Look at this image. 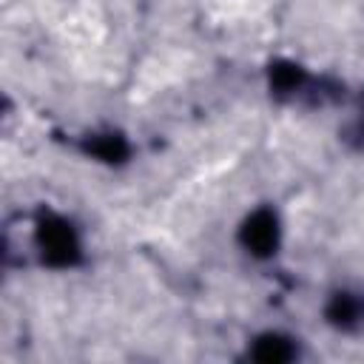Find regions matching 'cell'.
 Segmentation results:
<instances>
[{"label":"cell","instance_id":"6da1fadb","mask_svg":"<svg viewBox=\"0 0 364 364\" xmlns=\"http://www.w3.org/2000/svg\"><path fill=\"white\" fill-rule=\"evenodd\" d=\"M276 242V219L267 213H259L250 225H247V245H253L256 250H267Z\"/></svg>","mask_w":364,"mask_h":364},{"label":"cell","instance_id":"7a4b0ae2","mask_svg":"<svg viewBox=\"0 0 364 364\" xmlns=\"http://www.w3.org/2000/svg\"><path fill=\"white\" fill-rule=\"evenodd\" d=\"M256 355H259L262 361H284V358L293 355V350H290L287 341H282V338H264L262 347L256 350Z\"/></svg>","mask_w":364,"mask_h":364}]
</instances>
